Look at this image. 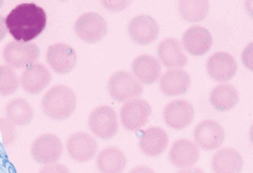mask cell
<instances>
[{
  "label": "cell",
  "instance_id": "obj_1",
  "mask_svg": "<svg viewBox=\"0 0 253 173\" xmlns=\"http://www.w3.org/2000/svg\"><path fill=\"white\" fill-rule=\"evenodd\" d=\"M6 27L13 38L19 43H28L44 32L46 27V13L33 2L20 4L6 16Z\"/></svg>",
  "mask_w": 253,
  "mask_h": 173
},
{
  "label": "cell",
  "instance_id": "obj_2",
  "mask_svg": "<svg viewBox=\"0 0 253 173\" xmlns=\"http://www.w3.org/2000/svg\"><path fill=\"white\" fill-rule=\"evenodd\" d=\"M42 107L44 113L50 119H68L77 107V97L71 88L64 84H58L44 95Z\"/></svg>",
  "mask_w": 253,
  "mask_h": 173
},
{
  "label": "cell",
  "instance_id": "obj_3",
  "mask_svg": "<svg viewBox=\"0 0 253 173\" xmlns=\"http://www.w3.org/2000/svg\"><path fill=\"white\" fill-rule=\"evenodd\" d=\"M108 90L112 100L116 102H127L141 96L142 84L133 74L119 70L112 74L108 82Z\"/></svg>",
  "mask_w": 253,
  "mask_h": 173
},
{
  "label": "cell",
  "instance_id": "obj_4",
  "mask_svg": "<svg viewBox=\"0 0 253 173\" xmlns=\"http://www.w3.org/2000/svg\"><path fill=\"white\" fill-rule=\"evenodd\" d=\"M88 126L95 137L102 140H110L118 132V118L111 106L103 105L91 112L88 119Z\"/></svg>",
  "mask_w": 253,
  "mask_h": 173
},
{
  "label": "cell",
  "instance_id": "obj_5",
  "mask_svg": "<svg viewBox=\"0 0 253 173\" xmlns=\"http://www.w3.org/2000/svg\"><path fill=\"white\" fill-rule=\"evenodd\" d=\"M74 32L88 44L100 42L108 34V23L103 16L94 12L84 13L74 23Z\"/></svg>",
  "mask_w": 253,
  "mask_h": 173
},
{
  "label": "cell",
  "instance_id": "obj_6",
  "mask_svg": "<svg viewBox=\"0 0 253 173\" xmlns=\"http://www.w3.org/2000/svg\"><path fill=\"white\" fill-rule=\"evenodd\" d=\"M2 57L12 69H27L39 59L40 49L36 44L9 42L2 51Z\"/></svg>",
  "mask_w": 253,
  "mask_h": 173
},
{
  "label": "cell",
  "instance_id": "obj_7",
  "mask_svg": "<svg viewBox=\"0 0 253 173\" xmlns=\"http://www.w3.org/2000/svg\"><path fill=\"white\" fill-rule=\"evenodd\" d=\"M152 114V107L146 101L134 98L127 101L121 108V120L125 130L136 132L145 126Z\"/></svg>",
  "mask_w": 253,
  "mask_h": 173
},
{
  "label": "cell",
  "instance_id": "obj_8",
  "mask_svg": "<svg viewBox=\"0 0 253 173\" xmlns=\"http://www.w3.org/2000/svg\"><path fill=\"white\" fill-rule=\"evenodd\" d=\"M32 155L40 164H53L63 155V143L54 134H43L34 141Z\"/></svg>",
  "mask_w": 253,
  "mask_h": 173
},
{
  "label": "cell",
  "instance_id": "obj_9",
  "mask_svg": "<svg viewBox=\"0 0 253 173\" xmlns=\"http://www.w3.org/2000/svg\"><path fill=\"white\" fill-rule=\"evenodd\" d=\"M46 60L51 69L59 75L71 73L77 65V52L65 43H56L47 47Z\"/></svg>",
  "mask_w": 253,
  "mask_h": 173
},
{
  "label": "cell",
  "instance_id": "obj_10",
  "mask_svg": "<svg viewBox=\"0 0 253 173\" xmlns=\"http://www.w3.org/2000/svg\"><path fill=\"white\" fill-rule=\"evenodd\" d=\"M163 118L166 124L172 130H184L193 121L194 107L189 101L185 100L170 102L164 107Z\"/></svg>",
  "mask_w": 253,
  "mask_h": 173
},
{
  "label": "cell",
  "instance_id": "obj_11",
  "mask_svg": "<svg viewBox=\"0 0 253 173\" xmlns=\"http://www.w3.org/2000/svg\"><path fill=\"white\" fill-rule=\"evenodd\" d=\"M67 152L75 162L84 163L93 159L97 152L96 140L84 132L71 135L66 142Z\"/></svg>",
  "mask_w": 253,
  "mask_h": 173
},
{
  "label": "cell",
  "instance_id": "obj_12",
  "mask_svg": "<svg viewBox=\"0 0 253 173\" xmlns=\"http://www.w3.org/2000/svg\"><path fill=\"white\" fill-rule=\"evenodd\" d=\"M194 140L204 150H215L224 141V131L215 120H204L194 128Z\"/></svg>",
  "mask_w": 253,
  "mask_h": 173
},
{
  "label": "cell",
  "instance_id": "obj_13",
  "mask_svg": "<svg viewBox=\"0 0 253 173\" xmlns=\"http://www.w3.org/2000/svg\"><path fill=\"white\" fill-rule=\"evenodd\" d=\"M207 72L213 80L225 82L235 76L237 72V63L230 53L220 51L208 58Z\"/></svg>",
  "mask_w": 253,
  "mask_h": 173
},
{
  "label": "cell",
  "instance_id": "obj_14",
  "mask_svg": "<svg viewBox=\"0 0 253 173\" xmlns=\"http://www.w3.org/2000/svg\"><path fill=\"white\" fill-rule=\"evenodd\" d=\"M160 27L149 15H139L131 20L128 25V35L140 45H148L157 38Z\"/></svg>",
  "mask_w": 253,
  "mask_h": 173
},
{
  "label": "cell",
  "instance_id": "obj_15",
  "mask_svg": "<svg viewBox=\"0 0 253 173\" xmlns=\"http://www.w3.org/2000/svg\"><path fill=\"white\" fill-rule=\"evenodd\" d=\"M50 81L51 73L43 64L40 63H35L27 67L20 77L23 90L32 95L42 93L49 86Z\"/></svg>",
  "mask_w": 253,
  "mask_h": 173
},
{
  "label": "cell",
  "instance_id": "obj_16",
  "mask_svg": "<svg viewBox=\"0 0 253 173\" xmlns=\"http://www.w3.org/2000/svg\"><path fill=\"white\" fill-rule=\"evenodd\" d=\"M183 47L192 56H204L213 45V37L210 30L200 26L191 27L184 33Z\"/></svg>",
  "mask_w": 253,
  "mask_h": 173
},
{
  "label": "cell",
  "instance_id": "obj_17",
  "mask_svg": "<svg viewBox=\"0 0 253 173\" xmlns=\"http://www.w3.org/2000/svg\"><path fill=\"white\" fill-rule=\"evenodd\" d=\"M157 56L161 63L170 69H182L187 64V57L183 51V44L172 37L163 39L159 44Z\"/></svg>",
  "mask_w": 253,
  "mask_h": 173
},
{
  "label": "cell",
  "instance_id": "obj_18",
  "mask_svg": "<svg viewBox=\"0 0 253 173\" xmlns=\"http://www.w3.org/2000/svg\"><path fill=\"white\" fill-rule=\"evenodd\" d=\"M169 158L176 168L190 169L199 159V147L196 142L187 138H180L172 144Z\"/></svg>",
  "mask_w": 253,
  "mask_h": 173
},
{
  "label": "cell",
  "instance_id": "obj_19",
  "mask_svg": "<svg viewBox=\"0 0 253 173\" xmlns=\"http://www.w3.org/2000/svg\"><path fill=\"white\" fill-rule=\"evenodd\" d=\"M168 145H169V137L167 132L161 127H149L140 135V150L150 157L160 156L168 148Z\"/></svg>",
  "mask_w": 253,
  "mask_h": 173
},
{
  "label": "cell",
  "instance_id": "obj_20",
  "mask_svg": "<svg viewBox=\"0 0 253 173\" xmlns=\"http://www.w3.org/2000/svg\"><path fill=\"white\" fill-rule=\"evenodd\" d=\"M191 77L186 70L182 69H169L161 76L160 90L170 97L180 96L189 90Z\"/></svg>",
  "mask_w": 253,
  "mask_h": 173
},
{
  "label": "cell",
  "instance_id": "obj_21",
  "mask_svg": "<svg viewBox=\"0 0 253 173\" xmlns=\"http://www.w3.org/2000/svg\"><path fill=\"white\" fill-rule=\"evenodd\" d=\"M132 74L140 83L154 84L161 79V64L156 58L142 54L132 63Z\"/></svg>",
  "mask_w": 253,
  "mask_h": 173
},
{
  "label": "cell",
  "instance_id": "obj_22",
  "mask_svg": "<svg viewBox=\"0 0 253 173\" xmlns=\"http://www.w3.org/2000/svg\"><path fill=\"white\" fill-rule=\"evenodd\" d=\"M211 169L214 173H241L243 158L234 148H223L211 158Z\"/></svg>",
  "mask_w": 253,
  "mask_h": 173
},
{
  "label": "cell",
  "instance_id": "obj_23",
  "mask_svg": "<svg viewBox=\"0 0 253 173\" xmlns=\"http://www.w3.org/2000/svg\"><path fill=\"white\" fill-rule=\"evenodd\" d=\"M126 163V156L121 149L109 147L98 154L96 165L101 173H123Z\"/></svg>",
  "mask_w": 253,
  "mask_h": 173
},
{
  "label": "cell",
  "instance_id": "obj_24",
  "mask_svg": "<svg viewBox=\"0 0 253 173\" xmlns=\"http://www.w3.org/2000/svg\"><path fill=\"white\" fill-rule=\"evenodd\" d=\"M239 101V95L236 88L232 84L224 83L215 87L211 90L210 102L213 105L215 110L224 112L231 110L236 106V104Z\"/></svg>",
  "mask_w": 253,
  "mask_h": 173
},
{
  "label": "cell",
  "instance_id": "obj_25",
  "mask_svg": "<svg viewBox=\"0 0 253 173\" xmlns=\"http://www.w3.org/2000/svg\"><path fill=\"white\" fill-rule=\"evenodd\" d=\"M6 115L7 119L16 126H26L33 120L34 111L26 100L16 98L7 105Z\"/></svg>",
  "mask_w": 253,
  "mask_h": 173
},
{
  "label": "cell",
  "instance_id": "obj_26",
  "mask_svg": "<svg viewBox=\"0 0 253 173\" xmlns=\"http://www.w3.org/2000/svg\"><path fill=\"white\" fill-rule=\"evenodd\" d=\"M180 16L187 22H200L205 20L210 4L206 0H183L178 4Z\"/></svg>",
  "mask_w": 253,
  "mask_h": 173
},
{
  "label": "cell",
  "instance_id": "obj_27",
  "mask_svg": "<svg viewBox=\"0 0 253 173\" xmlns=\"http://www.w3.org/2000/svg\"><path fill=\"white\" fill-rule=\"evenodd\" d=\"M20 84L14 69L9 66H0V94L2 96L14 94Z\"/></svg>",
  "mask_w": 253,
  "mask_h": 173
},
{
  "label": "cell",
  "instance_id": "obj_28",
  "mask_svg": "<svg viewBox=\"0 0 253 173\" xmlns=\"http://www.w3.org/2000/svg\"><path fill=\"white\" fill-rule=\"evenodd\" d=\"M0 132H1L2 143H4V145L11 144L15 140L16 132L14 128V124L11 123L8 119L0 118Z\"/></svg>",
  "mask_w": 253,
  "mask_h": 173
},
{
  "label": "cell",
  "instance_id": "obj_29",
  "mask_svg": "<svg viewBox=\"0 0 253 173\" xmlns=\"http://www.w3.org/2000/svg\"><path fill=\"white\" fill-rule=\"evenodd\" d=\"M242 63L246 69L253 72V42L246 45L242 52Z\"/></svg>",
  "mask_w": 253,
  "mask_h": 173
},
{
  "label": "cell",
  "instance_id": "obj_30",
  "mask_svg": "<svg viewBox=\"0 0 253 173\" xmlns=\"http://www.w3.org/2000/svg\"><path fill=\"white\" fill-rule=\"evenodd\" d=\"M129 4V1H119V0H108V1H102V5L104 6L105 8L109 9L111 12H119L123 11L127 7V5Z\"/></svg>",
  "mask_w": 253,
  "mask_h": 173
},
{
  "label": "cell",
  "instance_id": "obj_31",
  "mask_svg": "<svg viewBox=\"0 0 253 173\" xmlns=\"http://www.w3.org/2000/svg\"><path fill=\"white\" fill-rule=\"evenodd\" d=\"M39 173H70V170H68L66 166L63 164H57V163H53V164L45 165L44 168L41 170Z\"/></svg>",
  "mask_w": 253,
  "mask_h": 173
},
{
  "label": "cell",
  "instance_id": "obj_32",
  "mask_svg": "<svg viewBox=\"0 0 253 173\" xmlns=\"http://www.w3.org/2000/svg\"><path fill=\"white\" fill-rule=\"evenodd\" d=\"M7 27H6V21L5 19L0 15V40H2L7 35Z\"/></svg>",
  "mask_w": 253,
  "mask_h": 173
},
{
  "label": "cell",
  "instance_id": "obj_33",
  "mask_svg": "<svg viewBox=\"0 0 253 173\" xmlns=\"http://www.w3.org/2000/svg\"><path fill=\"white\" fill-rule=\"evenodd\" d=\"M129 173H155V172H154V170L148 168V166H136V168L131 170Z\"/></svg>",
  "mask_w": 253,
  "mask_h": 173
},
{
  "label": "cell",
  "instance_id": "obj_34",
  "mask_svg": "<svg viewBox=\"0 0 253 173\" xmlns=\"http://www.w3.org/2000/svg\"><path fill=\"white\" fill-rule=\"evenodd\" d=\"M245 8L246 12L249 13V15L253 18V0H248V1H245Z\"/></svg>",
  "mask_w": 253,
  "mask_h": 173
},
{
  "label": "cell",
  "instance_id": "obj_35",
  "mask_svg": "<svg viewBox=\"0 0 253 173\" xmlns=\"http://www.w3.org/2000/svg\"><path fill=\"white\" fill-rule=\"evenodd\" d=\"M178 173H204V171L199 168H190V169H183L182 171Z\"/></svg>",
  "mask_w": 253,
  "mask_h": 173
},
{
  "label": "cell",
  "instance_id": "obj_36",
  "mask_svg": "<svg viewBox=\"0 0 253 173\" xmlns=\"http://www.w3.org/2000/svg\"><path fill=\"white\" fill-rule=\"evenodd\" d=\"M250 140H251V143L253 144V125L251 126V130H250Z\"/></svg>",
  "mask_w": 253,
  "mask_h": 173
},
{
  "label": "cell",
  "instance_id": "obj_37",
  "mask_svg": "<svg viewBox=\"0 0 253 173\" xmlns=\"http://www.w3.org/2000/svg\"><path fill=\"white\" fill-rule=\"evenodd\" d=\"M2 4H4V1H0V7H1Z\"/></svg>",
  "mask_w": 253,
  "mask_h": 173
}]
</instances>
